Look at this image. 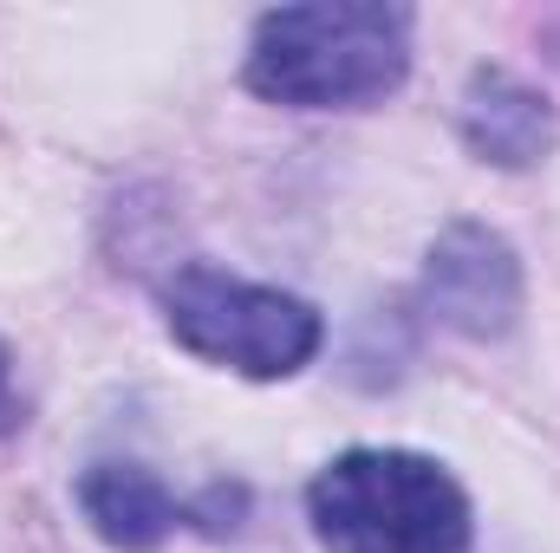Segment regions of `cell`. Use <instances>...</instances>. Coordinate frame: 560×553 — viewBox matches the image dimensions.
Segmentation results:
<instances>
[{
  "instance_id": "cell-7",
  "label": "cell",
  "mask_w": 560,
  "mask_h": 553,
  "mask_svg": "<svg viewBox=\"0 0 560 553\" xmlns=\"http://www.w3.org/2000/svg\"><path fill=\"white\" fill-rule=\"evenodd\" d=\"M0 385H7V352H0Z\"/></svg>"
},
{
  "instance_id": "cell-2",
  "label": "cell",
  "mask_w": 560,
  "mask_h": 553,
  "mask_svg": "<svg viewBox=\"0 0 560 553\" xmlns=\"http://www.w3.org/2000/svg\"><path fill=\"white\" fill-rule=\"evenodd\" d=\"M326 553H469V495L418 449H346L306 489Z\"/></svg>"
},
{
  "instance_id": "cell-1",
  "label": "cell",
  "mask_w": 560,
  "mask_h": 553,
  "mask_svg": "<svg viewBox=\"0 0 560 553\" xmlns=\"http://www.w3.org/2000/svg\"><path fill=\"white\" fill-rule=\"evenodd\" d=\"M411 72V13L385 0L280 7L255 26L248 92L293 111H352L398 92Z\"/></svg>"
},
{
  "instance_id": "cell-6",
  "label": "cell",
  "mask_w": 560,
  "mask_h": 553,
  "mask_svg": "<svg viewBox=\"0 0 560 553\" xmlns=\"http://www.w3.org/2000/svg\"><path fill=\"white\" fill-rule=\"evenodd\" d=\"M463 138H469L476 156H489L502 169H522L555 143V118H548L541 92L515 85L509 72H482L469 85V105H463Z\"/></svg>"
},
{
  "instance_id": "cell-4",
  "label": "cell",
  "mask_w": 560,
  "mask_h": 553,
  "mask_svg": "<svg viewBox=\"0 0 560 553\" xmlns=\"http://www.w3.org/2000/svg\"><path fill=\"white\" fill-rule=\"evenodd\" d=\"M423 299L430 313L450 326V332H469V339H495L515 326L522 313V268L509 255L502 235L476 228V222H456L436 235L430 248V268H423Z\"/></svg>"
},
{
  "instance_id": "cell-5",
  "label": "cell",
  "mask_w": 560,
  "mask_h": 553,
  "mask_svg": "<svg viewBox=\"0 0 560 553\" xmlns=\"http://www.w3.org/2000/svg\"><path fill=\"white\" fill-rule=\"evenodd\" d=\"M79 508L98 528V541H112V548H125V553L163 548L176 534V521H183L176 495L143 462H92L79 475Z\"/></svg>"
},
{
  "instance_id": "cell-3",
  "label": "cell",
  "mask_w": 560,
  "mask_h": 553,
  "mask_svg": "<svg viewBox=\"0 0 560 553\" xmlns=\"http://www.w3.org/2000/svg\"><path fill=\"white\" fill-rule=\"evenodd\" d=\"M163 319L176 345L242 378H293L326 345V319L300 293L235 280L222 268H183L163 286Z\"/></svg>"
}]
</instances>
